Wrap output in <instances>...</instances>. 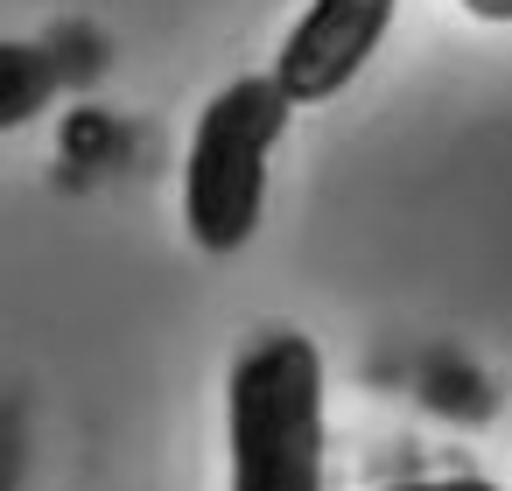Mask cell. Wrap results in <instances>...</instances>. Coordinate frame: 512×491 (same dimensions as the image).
Instances as JSON below:
<instances>
[{
	"label": "cell",
	"mask_w": 512,
	"mask_h": 491,
	"mask_svg": "<svg viewBox=\"0 0 512 491\" xmlns=\"http://www.w3.org/2000/svg\"><path fill=\"white\" fill-rule=\"evenodd\" d=\"M232 491H323V358L302 330H267L232 365Z\"/></svg>",
	"instance_id": "6da1fadb"
},
{
	"label": "cell",
	"mask_w": 512,
	"mask_h": 491,
	"mask_svg": "<svg viewBox=\"0 0 512 491\" xmlns=\"http://www.w3.org/2000/svg\"><path fill=\"white\" fill-rule=\"evenodd\" d=\"M288 113L295 99L274 78H232L204 106L190 134V169H183V218L204 253H239L253 239L267 204V162L288 134Z\"/></svg>",
	"instance_id": "7a4b0ae2"
},
{
	"label": "cell",
	"mask_w": 512,
	"mask_h": 491,
	"mask_svg": "<svg viewBox=\"0 0 512 491\" xmlns=\"http://www.w3.org/2000/svg\"><path fill=\"white\" fill-rule=\"evenodd\" d=\"M393 8L400 0H309V15L288 29L281 57H274V85L295 99V106H323L337 99L365 57L379 50V36L393 29Z\"/></svg>",
	"instance_id": "3957f363"
},
{
	"label": "cell",
	"mask_w": 512,
	"mask_h": 491,
	"mask_svg": "<svg viewBox=\"0 0 512 491\" xmlns=\"http://www.w3.org/2000/svg\"><path fill=\"white\" fill-rule=\"evenodd\" d=\"M50 92H57V64L36 43H8V50H0V127H22Z\"/></svg>",
	"instance_id": "277c9868"
},
{
	"label": "cell",
	"mask_w": 512,
	"mask_h": 491,
	"mask_svg": "<svg viewBox=\"0 0 512 491\" xmlns=\"http://www.w3.org/2000/svg\"><path fill=\"white\" fill-rule=\"evenodd\" d=\"M386 491H498L484 477H421V484H386Z\"/></svg>",
	"instance_id": "5b68a950"
},
{
	"label": "cell",
	"mask_w": 512,
	"mask_h": 491,
	"mask_svg": "<svg viewBox=\"0 0 512 491\" xmlns=\"http://www.w3.org/2000/svg\"><path fill=\"white\" fill-rule=\"evenodd\" d=\"M477 22H512V0H463Z\"/></svg>",
	"instance_id": "8992f818"
}]
</instances>
